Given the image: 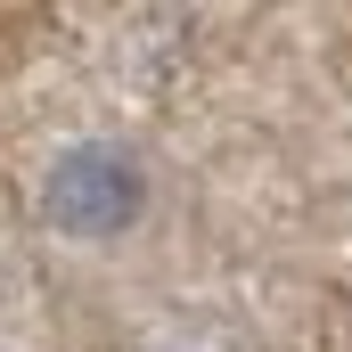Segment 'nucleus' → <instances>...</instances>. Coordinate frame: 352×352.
<instances>
[{
    "label": "nucleus",
    "instance_id": "obj_1",
    "mask_svg": "<svg viewBox=\"0 0 352 352\" xmlns=\"http://www.w3.org/2000/svg\"><path fill=\"white\" fill-rule=\"evenodd\" d=\"M41 205L66 238H115L140 213V164L123 148H74V156H58Z\"/></svg>",
    "mask_w": 352,
    "mask_h": 352
}]
</instances>
